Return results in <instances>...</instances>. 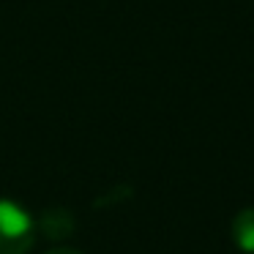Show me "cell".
Here are the masks:
<instances>
[{
  "mask_svg": "<svg viewBox=\"0 0 254 254\" xmlns=\"http://www.w3.org/2000/svg\"><path fill=\"white\" fill-rule=\"evenodd\" d=\"M36 221L22 205L0 199V254H28L36 243Z\"/></svg>",
  "mask_w": 254,
  "mask_h": 254,
  "instance_id": "6da1fadb",
  "label": "cell"
},
{
  "mask_svg": "<svg viewBox=\"0 0 254 254\" xmlns=\"http://www.w3.org/2000/svg\"><path fill=\"white\" fill-rule=\"evenodd\" d=\"M36 230H41L47 238H52V241H55V238H66L74 232V216L63 208H52L39 219Z\"/></svg>",
  "mask_w": 254,
  "mask_h": 254,
  "instance_id": "7a4b0ae2",
  "label": "cell"
},
{
  "mask_svg": "<svg viewBox=\"0 0 254 254\" xmlns=\"http://www.w3.org/2000/svg\"><path fill=\"white\" fill-rule=\"evenodd\" d=\"M232 241L241 252L254 254V208H243L232 219Z\"/></svg>",
  "mask_w": 254,
  "mask_h": 254,
  "instance_id": "3957f363",
  "label": "cell"
},
{
  "mask_svg": "<svg viewBox=\"0 0 254 254\" xmlns=\"http://www.w3.org/2000/svg\"><path fill=\"white\" fill-rule=\"evenodd\" d=\"M44 254H79V252H77V249H66V246H63V249H50V252H44Z\"/></svg>",
  "mask_w": 254,
  "mask_h": 254,
  "instance_id": "277c9868",
  "label": "cell"
}]
</instances>
